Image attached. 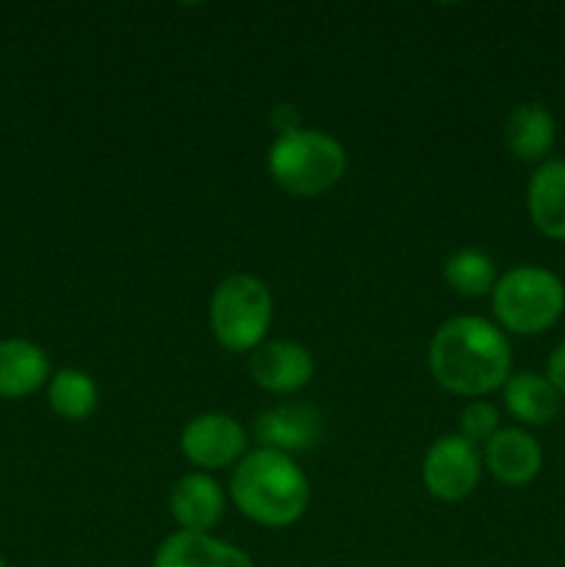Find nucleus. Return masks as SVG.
Returning <instances> with one entry per match:
<instances>
[{"label": "nucleus", "instance_id": "20", "mask_svg": "<svg viewBox=\"0 0 565 567\" xmlns=\"http://www.w3.org/2000/svg\"><path fill=\"white\" fill-rule=\"evenodd\" d=\"M546 377H548V382L557 388L559 396H565V341L559 343V347L552 352V358H548Z\"/></svg>", "mask_w": 565, "mask_h": 567}, {"label": "nucleus", "instance_id": "22", "mask_svg": "<svg viewBox=\"0 0 565 567\" xmlns=\"http://www.w3.org/2000/svg\"><path fill=\"white\" fill-rule=\"evenodd\" d=\"M0 567H6V563H3V557H0Z\"/></svg>", "mask_w": 565, "mask_h": 567}, {"label": "nucleus", "instance_id": "8", "mask_svg": "<svg viewBox=\"0 0 565 567\" xmlns=\"http://www.w3.org/2000/svg\"><path fill=\"white\" fill-rule=\"evenodd\" d=\"M319 435L321 415L310 404H277V408L255 415V437L260 441V449H275V452L288 454V457L314 449Z\"/></svg>", "mask_w": 565, "mask_h": 567}, {"label": "nucleus", "instance_id": "19", "mask_svg": "<svg viewBox=\"0 0 565 567\" xmlns=\"http://www.w3.org/2000/svg\"><path fill=\"white\" fill-rule=\"evenodd\" d=\"M460 430H463L465 441H471L474 446L482 441L487 443L499 432V410L482 399L465 404L463 415H460Z\"/></svg>", "mask_w": 565, "mask_h": 567}, {"label": "nucleus", "instance_id": "7", "mask_svg": "<svg viewBox=\"0 0 565 567\" xmlns=\"http://www.w3.org/2000/svg\"><path fill=\"white\" fill-rule=\"evenodd\" d=\"M181 452L188 463L205 471H219L236 463L247 452V432L225 413H203L186 424L181 435Z\"/></svg>", "mask_w": 565, "mask_h": 567}, {"label": "nucleus", "instance_id": "10", "mask_svg": "<svg viewBox=\"0 0 565 567\" xmlns=\"http://www.w3.org/2000/svg\"><path fill=\"white\" fill-rule=\"evenodd\" d=\"M153 567H255L242 548L205 535L175 532L155 551Z\"/></svg>", "mask_w": 565, "mask_h": 567}, {"label": "nucleus", "instance_id": "5", "mask_svg": "<svg viewBox=\"0 0 565 567\" xmlns=\"http://www.w3.org/2000/svg\"><path fill=\"white\" fill-rule=\"evenodd\" d=\"M210 332L227 352H255L271 324V293L253 275H230L216 286L208 308Z\"/></svg>", "mask_w": 565, "mask_h": 567}, {"label": "nucleus", "instance_id": "18", "mask_svg": "<svg viewBox=\"0 0 565 567\" xmlns=\"http://www.w3.org/2000/svg\"><path fill=\"white\" fill-rule=\"evenodd\" d=\"M443 277L460 297H485L496 286V264L482 249H458L443 264Z\"/></svg>", "mask_w": 565, "mask_h": 567}, {"label": "nucleus", "instance_id": "9", "mask_svg": "<svg viewBox=\"0 0 565 567\" xmlns=\"http://www.w3.org/2000/svg\"><path fill=\"white\" fill-rule=\"evenodd\" d=\"M249 374L255 385L269 393H294L305 388L314 377V358L305 347L294 341L260 343L249 354Z\"/></svg>", "mask_w": 565, "mask_h": 567}, {"label": "nucleus", "instance_id": "12", "mask_svg": "<svg viewBox=\"0 0 565 567\" xmlns=\"http://www.w3.org/2000/svg\"><path fill=\"white\" fill-rule=\"evenodd\" d=\"M170 509L181 532H205L208 535V529H214L225 513V496L210 476L186 474L172 487Z\"/></svg>", "mask_w": 565, "mask_h": 567}, {"label": "nucleus", "instance_id": "4", "mask_svg": "<svg viewBox=\"0 0 565 567\" xmlns=\"http://www.w3.org/2000/svg\"><path fill=\"white\" fill-rule=\"evenodd\" d=\"M565 310V286L541 266H515L493 286V313L515 336H537L559 321Z\"/></svg>", "mask_w": 565, "mask_h": 567}, {"label": "nucleus", "instance_id": "3", "mask_svg": "<svg viewBox=\"0 0 565 567\" xmlns=\"http://www.w3.org/2000/svg\"><path fill=\"white\" fill-rule=\"evenodd\" d=\"M266 166L282 192L294 197H319L343 177L347 153L330 133L299 127L275 138Z\"/></svg>", "mask_w": 565, "mask_h": 567}, {"label": "nucleus", "instance_id": "14", "mask_svg": "<svg viewBox=\"0 0 565 567\" xmlns=\"http://www.w3.org/2000/svg\"><path fill=\"white\" fill-rule=\"evenodd\" d=\"M557 138V122L543 103H524L504 122V144L524 164H543Z\"/></svg>", "mask_w": 565, "mask_h": 567}, {"label": "nucleus", "instance_id": "16", "mask_svg": "<svg viewBox=\"0 0 565 567\" xmlns=\"http://www.w3.org/2000/svg\"><path fill=\"white\" fill-rule=\"evenodd\" d=\"M504 404L521 424L546 426L559 413V393L548 382V377L521 371V374H510V380L504 382Z\"/></svg>", "mask_w": 565, "mask_h": 567}, {"label": "nucleus", "instance_id": "6", "mask_svg": "<svg viewBox=\"0 0 565 567\" xmlns=\"http://www.w3.org/2000/svg\"><path fill=\"white\" fill-rule=\"evenodd\" d=\"M482 460L480 452L463 435H446L435 441L427 452L421 476L430 496L441 502H463L480 485Z\"/></svg>", "mask_w": 565, "mask_h": 567}, {"label": "nucleus", "instance_id": "15", "mask_svg": "<svg viewBox=\"0 0 565 567\" xmlns=\"http://www.w3.org/2000/svg\"><path fill=\"white\" fill-rule=\"evenodd\" d=\"M50 374L48 354L31 341H0V399H22L39 391Z\"/></svg>", "mask_w": 565, "mask_h": 567}, {"label": "nucleus", "instance_id": "2", "mask_svg": "<svg viewBox=\"0 0 565 567\" xmlns=\"http://www.w3.org/2000/svg\"><path fill=\"white\" fill-rule=\"evenodd\" d=\"M230 498L255 524L282 529L305 515L310 485L294 457L275 449H258L233 471Z\"/></svg>", "mask_w": 565, "mask_h": 567}, {"label": "nucleus", "instance_id": "1", "mask_svg": "<svg viewBox=\"0 0 565 567\" xmlns=\"http://www.w3.org/2000/svg\"><path fill=\"white\" fill-rule=\"evenodd\" d=\"M510 341L480 316H454L438 327L430 343V371L441 388L458 396H487L510 380Z\"/></svg>", "mask_w": 565, "mask_h": 567}, {"label": "nucleus", "instance_id": "11", "mask_svg": "<svg viewBox=\"0 0 565 567\" xmlns=\"http://www.w3.org/2000/svg\"><path fill=\"white\" fill-rule=\"evenodd\" d=\"M485 465L510 487L530 485L543 468V452L526 430H499L485 443Z\"/></svg>", "mask_w": 565, "mask_h": 567}, {"label": "nucleus", "instance_id": "13", "mask_svg": "<svg viewBox=\"0 0 565 567\" xmlns=\"http://www.w3.org/2000/svg\"><path fill=\"white\" fill-rule=\"evenodd\" d=\"M526 208L537 230L554 241H565V161H543L530 177Z\"/></svg>", "mask_w": 565, "mask_h": 567}, {"label": "nucleus", "instance_id": "17", "mask_svg": "<svg viewBox=\"0 0 565 567\" xmlns=\"http://www.w3.org/2000/svg\"><path fill=\"white\" fill-rule=\"evenodd\" d=\"M48 402L55 415L66 421H83L97 408V385L86 371L61 369L50 380Z\"/></svg>", "mask_w": 565, "mask_h": 567}, {"label": "nucleus", "instance_id": "21", "mask_svg": "<svg viewBox=\"0 0 565 567\" xmlns=\"http://www.w3.org/2000/svg\"><path fill=\"white\" fill-rule=\"evenodd\" d=\"M271 122H275L277 127V136H282V133H294L299 131V111L294 109V105H277L275 114H271Z\"/></svg>", "mask_w": 565, "mask_h": 567}]
</instances>
